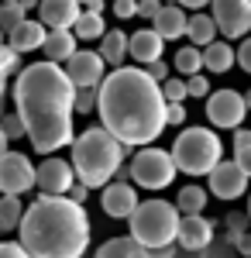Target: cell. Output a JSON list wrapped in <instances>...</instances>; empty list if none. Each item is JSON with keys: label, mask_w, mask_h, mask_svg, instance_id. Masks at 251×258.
I'll use <instances>...</instances> for the list:
<instances>
[{"label": "cell", "mask_w": 251, "mask_h": 258, "mask_svg": "<svg viewBox=\"0 0 251 258\" xmlns=\"http://www.w3.org/2000/svg\"><path fill=\"white\" fill-rule=\"evenodd\" d=\"M0 4H21V0H0Z\"/></svg>", "instance_id": "f907efd6"}, {"label": "cell", "mask_w": 251, "mask_h": 258, "mask_svg": "<svg viewBox=\"0 0 251 258\" xmlns=\"http://www.w3.org/2000/svg\"><path fill=\"white\" fill-rule=\"evenodd\" d=\"M186 90H190V97H210V80L196 73V76L186 80Z\"/></svg>", "instance_id": "d590c367"}, {"label": "cell", "mask_w": 251, "mask_h": 258, "mask_svg": "<svg viewBox=\"0 0 251 258\" xmlns=\"http://www.w3.org/2000/svg\"><path fill=\"white\" fill-rule=\"evenodd\" d=\"M76 35H73V28H58V31H48V38L41 45V52H45V59L48 62H69L76 55Z\"/></svg>", "instance_id": "d6986e66"}, {"label": "cell", "mask_w": 251, "mask_h": 258, "mask_svg": "<svg viewBox=\"0 0 251 258\" xmlns=\"http://www.w3.org/2000/svg\"><path fill=\"white\" fill-rule=\"evenodd\" d=\"M169 124H186V107L182 103H169Z\"/></svg>", "instance_id": "b9f144b4"}, {"label": "cell", "mask_w": 251, "mask_h": 258, "mask_svg": "<svg viewBox=\"0 0 251 258\" xmlns=\"http://www.w3.org/2000/svg\"><path fill=\"white\" fill-rule=\"evenodd\" d=\"M0 258H31V255L14 241H0Z\"/></svg>", "instance_id": "74e56055"}, {"label": "cell", "mask_w": 251, "mask_h": 258, "mask_svg": "<svg viewBox=\"0 0 251 258\" xmlns=\"http://www.w3.org/2000/svg\"><path fill=\"white\" fill-rule=\"evenodd\" d=\"M175 241H179V248H190V251H207L213 241V224L203 214H190V217L179 220V234H175Z\"/></svg>", "instance_id": "9a60e30c"}, {"label": "cell", "mask_w": 251, "mask_h": 258, "mask_svg": "<svg viewBox=\"0 0 251 258\" xmlns=\"http://www.w3.org/2000/svg\"><path fill=\"white\" fill-rule=\"evenodd\" d=\"M128 38L131 35H124V31H107L100 38V55H103L107 66H114V69L124 66V59H128Z\"/></svg>", "instance_id": "603a6c76"}, {"label": "cell", "mask_w": 251, "mask_h": 258, "mask_svg": "<svg viewBox=\"0 0 251 258\" xmlns=\"http://www.w3.org/2000/svg\"><path fill=\"white\" fill-rule=\"evenodd\" d=\"M210 7L224 38H244L251 31V0H210Z\"/></svg>", "instance_id": "30bf717a"}, {"label": "cell", "mask_w": 251, "mask_h": 258, "mask_svg": "<svg viewBox=\"0 0 251 258\" xmlns=\"http://www.w3.org/2000/svg\"><path fill=\"white\" fill-rule=\"evenodd\" d=\"M0 117H4V107H0Z\"/></svg>", "instance_id": "db71d44e"}, {"label": "cell", "mask_w": 251, "mask_h": 258, "mask_svg": "<svg viewBox=\"0 0 251 258\" xmlns=\"http://www.w3.org/2000/svg\"><path fill=\"white\" fill-rule=\"evenodd\" d=\"M28 21V7L24 4H0V28L11 35L18 24H24Z\"/></svg>", "instance_id": "f546056e"}, {"label": "cell", "mask_w": 251, "mask_h": 258, "mask_svg": "<svg viewBox=\"0 0 251 258\" xmlns=\"http://www.w3.org/2000/svg\"><path fill=\"white\" fill-rule=\"evenodd\" d=\"M234 62H237V52L227 41H210L203 48V69H210V73H227Z\"/></svg>", "instance_id": "7402d4cb"}, {"label": "cell", "mask_w": 251, "mask_h": 258, "mask_svg": "<svg viewBox=\"0 0 251 258\" xmlns=\"http://www.w3.org/2000/svg\"><path fill=\"white\" fill-rule=\"evenodd\" d=\"M203 258H244L237 248H234V241L224 234V238H213L210 241V248L203 251Z\"/></svg>", "instance_id": "1f68e13d"}, {"label": "cell", "mask_w": 251, "mask_h": 258, "mask_svg": "<svg viewBox=\"0 0 251 258\" xmlns=\"http://www.w3.org/2000/svg\"><path fill=\"white\" fill-rule=\"evenodd\" d=\"M97 114L124 148H148L169 127V100L145 69L120 66L100 83Z\"/></svg>", "instance_id": "7a4b0ae2"}, {"label": "cell", "mask_w": 251, "mask_h": 258, "mask_svg": "<svg viewBox=\"0 0 251 258\" xmlns=\"http://www.w3.org/2000/svg\"><path fill=\"white\" fill-rule=\"evenodd\" d=\"M175 207H179L182 217L203 214V207H207V189H203V186H182L179 197H175Z\"/></svg>", "instance_id": "d4e9b609"}, {"label": "cell", "mask_w": 251, "mask_h": 258, "mask_svg": "<svg viewBox=\"0 0 251 258\" xmlns=\"http://www.w3.org/2000/svg\"><path fill=\"white\" fill-rule=\"evenodd\" d=\"M248 220H251V197H248Z\"/></svg>", "instance_id": "f5cc1de1"}, {"label": "cell", "mask_w": 251, "mask_h": 258, "mask_svg": "<svg viewBox=\"0 0 251 258\" xmlns=\"http://www.w3.org/2000/svg\"><path fill=\"white\" fill-rule=\"evenodd\" d=\"M73 35L79 41H93V38H103L107 35V28H103V18L100 14H90V11H83L79 21L73 24Z\"/></svg>", "instance_id": "484cf974"}, {"label": "cell", "mask_w": 251, "mask_h": 258, "mask_svg": "<svg viewBox=\"0 0 251 258\" xmlns=\"http://www.w3.org/2000/svg\"><path fill=\"white\" fill-rule=\"evenodd\" d=\"M18 73V52L11 45H0V93L7 90V80Z\"/></svg>", "instance_id": "4dcf8cb0"}, {"label": "cell", "mask_w": 251, "mask_h": 258, "mask_svg": "<svg viewBox=\"0 0 251 258\" xmlns=\"http://www.w3.org/2000/svg\"><path fill=\"white\" fill-rule=\"evenodd\" d=\"M152 28L165 41H172V38H182V35L190 31V18H186V11H182L179 4H165V7L152 18Z\"/></svg>", "instance_id": "ac0fdd59"}, {"label": "cell", "mask_w": 251, "mask_h": 258, "mask_svg": "<svg viewBox=\"0 0 251 258\" xmlns=\"http://www.w3.org/2000/svg\"><path fill=\"white\" fill-rule=\"evenodd\" d=\"M18 234L31 258H83L90 248V217L76 200L41 193L24 210Z\"/></svg>", "instance_id": "3957f363"}, {"label": "cell", "mask_w": 251, "mask_h": 258, "mask_svg": "<svg viewBox=\"0 0 251 258\" xmlns=\"http://www.w3.org/2000/svg\"><path fill=\"white\" fill-rule=\"evenodd\" d=\"M172 258H203V251H190V248H175Z\"/></svg>", "instance_id": "7dc6e473"}, {"label": "cell", "mask_w": 251, "mask_h": 258, "mask_svg": "<svg viewBox=\"0 0 251 258\" xmlns=\"http://www.w3.org/2000/svg\"><path fill=\"white\" fill-rule=\"evenodd\" d=\"M179 220H182V214H179L175 203L145 200V203H138V210L131 214V238L141 241L148 251L152 248H165L179 234Z\"/></svg>", "instance_id": "5b68a950"}, {"label": "cell", "mask_w": 251, "mask_h": 258, "mask_svg": "<svg viewBox=\"0 0 251 258\" xmlns=\"http://www.w3.org/2000/svg\"><path fill=\"white\" fill-rule=\"evenodd\" d=\"M234 162L248 172V179H251V131H234Z\"/></svg>", "instance_id": "f1b7e54d"}, {"label": "cell", "mask_w": 251, "mask_h": 258, "mask_svg": "<svg viewBox=\"0 0 251 258\" xmlns=\"http://www.w3.org/2000/svg\"><path fill=\"white\" fill-rule=\"evenodd\" d=\"M103 73H107V62H103L100 52H76L66 62V76L76 83V90L79 86H100Z\"/></svg>", "instance_id": "5bb4252c"}, {"label": "cell", "mask_w": 251, "mask_h": 258, "mask_svg": "<svg viewBox=\"0 0 251 258\" xmlns=\"http://www.w3.org/2000/svg\"><path fill=\"white\" fill-rule=\"evenodd\" d=\"M237 66H241L244 73H251V38L241 41V48H237Z\"/></svg>", "instance_id": "60d3db41"}, {"label": "cell", "mask_w": 251, "mask_h": 258, "mask_svg": "<svg viewBox=\"0 0 251 258\" xmlns=\"http://www.w3.org/2000/svg\"><path fill=\"white\" fill-rule=\"evenodd\" d=\"M0 127H4V135H7L11 141L28 135V131H24V120H21L18 114H4V117H0Z\"/></svg>", "instance_id": "e575fe53"}, {"label": "cell", "mask_w": 251, "mask_h": 258, "mask_svg": "<svg viewBox=\"0 0 251 258\" xmlns=\"http://www.w3.org/2000/svg\"><path fill=\"white\" fill-rule=\"evenodd\" d=\"M114 14H117L120 21L138 18V0H114Z\"/></svg>", "instance_id": "8d00e7d4"}, {"label": "cell", "mask_w": 251, "mask_h": 258, "mask_svg": "<svg viewBox=\"0 0 251 258\" xmlns=\"http://www.w3.org/2000/svg\"><path fill=\"white\" fill-rule=\"evenodd\" d=\"M79 4H83L90 14H100V11H103V0H79Z\"/></svg>", "instance_id": "f6af8a7d"}, {"label": "cell", "mask_w": 251, "mask_h": 258, "mask_svg": "<svg viewBox=\"0 0 251 258\" xmlns=\"http://www.w3.org/2000/svg\"><path fill=\"white\" fill-rule=\"evenodd\" d=\"M179 7H190V11H196V7H207L210 0H175Z\"/></svg>", "instance_id": "bcb514c9"}, {"label": "cell", "mask_w": 251, "mask_h": 258, "mask_svg": "<svg viewBox=\"0 0 251 258\" xmlns=\"http://www.w3.org/2000/svg\"><path fill=\"white\" fill-rule=\"evenodd\" d=\"M83 4L79 0H41L38 4V21L48 28V31H58V28H73L79 21V11Z\"/></svg>", "instance_id": "2e32d148"}, {"label": "cell", "mask_w": 251, "mask_h": 258, "mask_svg": "<svg viewBox=\"0 0 251 258\" xmlns=\"http://www.w3.org/2000/svg\"><path fill=\"white\" fill-rule=\"evenodd\" d=\"M162 93L169 103H182V100L190 97V90H186V80H165L162 83Z\"/></svg>", "instance_id": "836d02e7"}, {"label": "cell", "mask_w": 251, "mask_h": 258, "mask_svg": "<svg viewBox=\"0 0 251 258\" xmlns=\"http://www.w3.org/2000/svg\"><path fill=\"white\" fill-rule=\"evenodd\" d=\"M73 110L76 83L66 76L58 62H31L14 80V114L24 120L28 141L38 155H55L73 145Z\"/></svg>", "instance_id": "6da1fadb"}, {"label": "cell", "mask_w": 251, "mask_h": 258, "mask_svg": "<svg viewBox=\"0 0 251 258\" xmlns=\"http://www.w3.org/2000/svg\"><path fill=\"white\" fill-rule=\"evenodd\" d=\"M66 197H69V200H76V203H83V200L90 197V186H83V182H73V186H69V193H66Z\"/></svg>", "instance_id": "7bdbcfd3"}, {"label": "cell", "mask_w": 251, "mask_h": 258, "mask_svg": "<svg viewBox=\"0 0 251 258\" xmlns=\"http://www.w3.org/2000/svg\"><path fill=\"white\" fill-rule=\"evenodd\" d=\"M76 182V169H73V162H62L55 155H48V159L38 165V186L45 197H66L69 193V186Z\"/></svg>", "instance_id": "8fae6325"}, {"label": "cell", "mask_w": 251, "mask_h": 258, "mask_svg": "<svg viewBox=\"0 0 251 258\" xmlns=\"http://www.w3.org/2000/svg\"><path fill=\"white\" fill-rule=\"evenodd\" d=\"M175 172H179L175 159L165 148H141L128 165V176L135 179V186H141V189H165V186H172Z\"/></svg>", "instance_id": "52a82bcc"}, {"label": "cell", "mask_w": 251, "mask_h": 258, "mask_svg": "<svg viewBox=\"0 0 251 258\" xmlns=\"http://www.w3.org/2000/svg\"><path fill=\"white\" fill-rule=\"evenodd\" d=\"M162 48H165V38L155 31V28H141L128 38V55H135V62L141 66H152V62L162 59Z\"/></svg>", "instance_id": "e0dca14e"}, {"label": "cell", "mask_w": 251, "mask_h": 258, "mask_svg": "<svg viewBox=\"0 0 251 258\" xmlns=\"http://www.w3.org/2000/svg\"><path fill=\"white\" fill-rule=\"evenodd\" d=\"M21 217H24V207L18 197H0V234L7 231H18Z\"/></svg>", "instance_id": "4316f807"}, {"label": "cell", "mask_w": 251, "mask_h": 258, "mask_svg": "<svg viewBox=\"0 0 251 258\" xmlns=\"http://www.w3.org/2000/svg\"><path fill=\"white\" fill-rule=\"evenodd\" d=\"M138 193L131 182H107L103 186V197H100V207H103V214L107 217H117V220H131V214L138 210Z\"/></svg>", "instance_id": "4fadbf2b"}, {"label": "cell", "mask_w": 251, "mask_h": 258, "mask_svg": "<svg viewBox=\"0 0 251 258\" xmlns=\"http://www.w3.org/2000/svg\"><path fill=\"white\" fill-rule=\"evenodd\" d=\"M162 7H165L162 0H138V14H141V18H155Z\"/></svg>", "instance_id": "ab89813d"}, {"label": "cell", "mask_w": 251, "mask_h": 258, "mask_svg": "<svg viewBox=\"0 0 251 258\" xmlns=\"http://www.w3.org/2000/svg\"><path fill=\"white\" fill-rule=\"evenodd\" d=\"M7 145H11V138H7V135H4V127H0V159H4V155H7V152H11V148H7Z\"/></svg>", "instance_id": "c3c4849f"}, {"label": "cell", "mask_w": 251, "mask_h": 258, "mask_svg": "<svg viewBox=\"0 0 251 258\" xmlns=\"http://www.w3.org/2000/svg\"><path fill=\"white\" fill-rule=\"evenodd\" d=\"M38 182V169L31 165L28 155L21 152H7L0 159V193L4 197H21Z\"/></svg>", "instance_id": "9c48e42d"}, {"label": "cell", "mask_w": 251, "mask_h": 258, "mask_svg": "<svg viewBox=\"0 0 251 258\" xmlns=\"http://www.w3.org/2000/svg\"><path fill=\"white\" fill-rule=\"evenodd\" d=\"M7 38H11V48H14L18 55H21V52H35V48H41V45H45L48 28H45L41 21H24V24H18Z\"/></svg>", "instance_id": "ffe728a7"}, {"label": "cell", "mask_w": 251, "mask_h": 258, "mask_svg": "<svg viewBox=\"0 0 251 258\" xmlns=\"http://www.w3.org/2000/svg\"><path fill=\"white\" fill-rule=\"evenodd\" d=\"M186 35H190V45H196V48H207L210 41H217V21H213V14H193Z\"/></svg>", "instance_id": "cb8c5ba5"}, {"label": "cell", "mask_w": 251, "mask_h": 258, "mask_svg": "<svg viewBox=\"0 0 251 258\" xmlns=\"http://www.w3.org/2000/svg\"><path fill=\"white\" fill-rule=\"evenodd\" d=\"M145 73H148V76H152L155 83H165V80H169V66H165L162 59L152 62V66H145Z\"/></svg>", "instance_id": "f35d334b"}, {"label": "cell", "mask_w": 251, "mask_h": 258, "mask_svg": "<svg viewBox=\"0 0 251 258\" xmlns=\"http://www.w3.org/2000/svg\"><path fill=\"white\" fill-rule=\"evenodd\" d=\"M244 103H248V110H251V90H248V93H244Z\"/></svg>", "instance_id": "681fc988"}, {"label": "cell", "mask_w": 251, "mask_h": 258, "mask_svg": "<svg viewBox=\"0 0 251 258\" xmlns=\"http://www.w3.org/2000/svg\"><path fill=\"white\" fill-rule=\"evenodd\" d=\"M97 100H100V86H79L76 90V110L79 114L97 110Z\"/></svg>", "instance_id": "d6a6232c"}, {"label": "cell", "mask_w": 251, "mask_h": 258, "mask_svg": "<svg viewBox=\"0 0 251 258\" xmlns=\"http://www.w3.org/2000/svg\"><path fill=\"white\" fill-rule=\"evenodd\" d=\"M93 258H152V251H148L141 241H135L131 234H128V238H110V241H103Z\"/></svg>", "instance_id": "44dd1931"}, {"label": "cell", "mask_w": 251, "mask_h": 258, "mask_svg": "<svg viewBox=\"0 0 251 258\" xmlns=\"http://www.w3.org/2000/svg\"><path fill=\"white\" fill-rule=\"evenodd\" d=\"M220 155H224V145L210 127H186V131H179L172 145L175 169L186 176H210L220 165Z\"/></svg>", "instance_id": "8992f818"}, {"label": "cell", "mask_w": 251, "mask_h": 258, "mask_svg": "<svg viewBox=\"0 0 251 258\" xmlns=\"http://www.w3.org/2000/svg\"><path fill=\"white\" fill-rule=\"evenodd\" d=\"M248 114V103L237 90H217L207 97V120L217 131H237Z\"/></svg>", "instance_id": "ba28073f"}, {"label": "cell", "mask_w": 251, "mask_h": 258, "mask_svg": "<svg viewBox=\"0 0 251 258\" xmlns=\"http://www.w3.org/2000/svg\"><path fill=\"white\" fill-rule=\"evenodd\" d=\"M175 69L190 80V76H196L200 69H203V48H196V45H186V48H179L175 52Z\"/></svg>", "instance_id": "83f0119b"}, {"label": "cell", "mask_w": 251, "mask_h": 258, "mask_svg": "<svg viewBox=\"0 0 251 258\" xmlns=\"http://www.w3.org/2000/svg\"><path fill=\"white\" fill-rule=\"evenodd\" d=\"M207 179H210V193L217 200H237L248 189V172L237 162H220Z\"/></svg>", "instance_id": "7c38bea8"}, {"label": "cell", "mask_w": 251, "mask_h": 258, "mask_svg": "<svg viewBox=\"0 0 251 258\" xmlns=\"http://www.w3.org/2000/svg\"><path fill=\"white\" fill-rule=\"evenodd\" d=\"M120 165H124V145L103 124L100 127H86L73 141V169H76L83 186L103 189L120 172Z\"/></svg>", "instance_id": "277c9868"}, {"label": "cell", "mask_w": 251, "mask_h": 258, "mask_svg": "<svg viewBox=\"0 0 251 258\" xmlns=\"http://www.w3.org/2000/svg\"><path fill=\"white\" fill-rule=\"evenodd\" d=\"M4 35H7V31H4V28H0V45H4Z\"/></svg>", "instance_id": "816d5d0a"}, {"label": "cell", "mask_w": 251, "mask_h": 258, "mask_svg": "<svg viewBox=\"0 0 251 258\" xmlns=\"http://www.w3.org/2000/svg\"><path fill=\"white\" fill-rule=\"evenodd\" d=\"M179 244H165V248H152V258H172Z\"/></svg>", "instance_id": "ee69618b"}]
</instances>
